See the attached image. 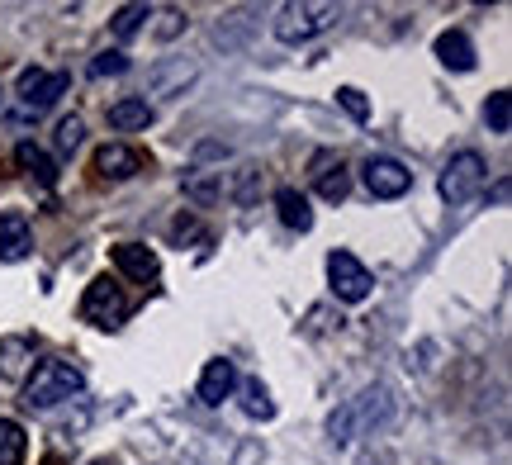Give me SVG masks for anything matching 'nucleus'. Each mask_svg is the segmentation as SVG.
<instances>
[{"label":"nucleus","mask_w":512,"mask_h":465,"mask_svg":"<svg viewBox=\"0 0 512 465\" xmlns=\"http://www.w3.org/2000/svg\"><path fill=\"white\" fill-rule=\"evenodd\" d=\"M86 390V375L76 371L72 361H38L34 375L24 380V404L29 409H57V404H72Z\"/></svg>","instance_id":"1"},{"label":"nucleus","mask_w":512,"mask_h":465,"mask_svg":"<svg viewBox=\"0 0 512 465\" xmlns=\"http://www.w3.org/2000/svg\"><path fill=\"white\" fill-rule=\"evenodd\" d=\"M181 29H185V10H166L162 24H157V34H162V38H176Z\"/></svg>","instance_id":"29"},{"label":"nucleus","mask_w":512,"mask_h":465,"mask_svg":"<svg viewBox=\"0 0 512 465\" xmlns=\"http://www.w3.org/2000/svg\"><path fill=\"white\" fill-rule=\"evenodd\" d=\"M29 456V432L15 418H0V465H24Z\"/></svg>","instance_id":"19"},{"label":"nucleus","mask_w":512,"mask_h":465,"mask_svg":"<svg viewBox=\"0 0 512 465\" xmlns=\"http://www.w3.org/2000/svg\"><path fill=\"white\" fill-rule=\"evenodd\" d=\"M484 176H489V167H484V157H479V152H456V157L446 162V171H441V181H437L441 200L465 205V200L484 186Z\"/></svg>","instance_id":"4"},{"label":"nucleus","mask_w":512,"mask_h":465,"mask_svg":"<svg viewBox=\"0 0 512 465\" xmlns=\"http://www.w3.org/2000/svg\"><path fill=\"white\" fill-rule=\"evenodd\" d=\"M29 361H34V342L29 337H5L0 342V380H24Z\"/></svg>","instance_id":"15"},{"label":"nucleus","mask_w":512,"mask_h":465,"mask_svg":"<svg viewBox=\"0 0 512 465\" xmlns=\"http://www.w3.org/2000/svg\"><path fill=\"white\" fill-rule=\"evenodd\" d=\"M119 72H128V57L124 53H100L91 62V76H119Z\"/></svg>","instance_id":"28"},{"label":"nucleus","mask_w":512,"mask_h":465,"mask_svg":"<svg viewBox=\"0 0 512 465\" xmlns=\"http://www.w3.org/2000/svg\"><path fill=\"white\" fill-rule=\"evenodd\" d=\"M181 190L190 195V200H195V205H204V209H209L223 195L219 176H214V171H204V167H190V171H185V176H181Z\"/></svg>","instance_id":"17"},{"label":"nucleus","mask_w":512,"mask_h":465,"mask_svg":"<svg viewBox=\"0 0 512 465\" xmlns=\"http://www.w3.org/2000/svg\"><path fill=\"white\" fill-rule=\"evenodd\" d=\"M242 413H247V418H261V423L275 418V399L261 380H242Z\"/></svg>","instance_id":"22"},{"label":"nucleus","mask_w":512,"mask_h":465,"mask_svg":"<svg viewBox=\"0 0 512 465\" xmlns=\"http://www.w3.org/2000/svg\"><path fill=\"white\" fill-rule=\"evenodd\" d=\"M328 280H332V295L342 299V304H361V299H370V290H375V276H370L351 252H332Z\"/></svg>","instance_id":"6"},{"label":"nucleus","mask_w":512,"mask_h":465,"mask_svg":"<svg viewBox=\"0 0 512 465\" xmlns=\"http://www.w3.org/2000/svg\"><path fill=\"white\" fill-rule=\"evenodd\" d=\"M81 318H86V323H95V328H119V323L128 318L124 290H119L110 276L91 280V290H86V299H81Z\"/></svg>","instance_id":"5"},{"label":"nucleus","mask_w":512,"mask_h":465,"mask_svg":"<svg viewBox=\"0 0 512 465\" xmlns=\"http://www.w3.org/2000/svg\"><path fill=\"white\" fill-rule=\"evenodd\" d=\"M275 214H280V224L294 228V233H309V228H313L309 200H304V195H299L294 186H280V190H275Z\"/></svg>","instance_id":"14"},{"label":"nucleus","mask_w":512,"mask_h":465,"mask_svg":"<svg viewBox=\"0 0 512 465\" xmlns=\"http://www.w3.org/2000/svg\"><path fill=\"white\" fill-rule=\"evenodd\" d=\"M337 19H342V5H328V0H290V5L275 10V38L280 43H309V38L328 34Z\"/></svg>","instance_id":"3"},{"label":"nucleus","mask_w":512,"mask_h":465,"mask_svg":"<svg viewBox=\"0 0 512 465\" xmlns=\"http://www.w3.org/2000/svg\"><path fill=\"white\" fill-rule=\"evenodd\" d=\"M147 19H152V5H119L110 29H114V38H133L147 29Z\"/></svg>","instance_id":"23"},{"label":"nucleus","mask_w":512,"mask_h":465,"mask_svg":"<svg viewBox=\"0 0 512 465\" xmlns=\"http://www.w3.org/2000/svg\"><path fill=\"white\" fill-rule=\"evenodd\" d=\"M91 465H114V461H105V456H100V461H91Z\"/></svg>","instance_id":"30"},{"label":"nucleus","mask_w":512,"mask_h":465,"mask_svg":"<svg viewBox=\"0 0 512 465\" xmlns=\"http://www.w3.org/2000/svg\"><path fill=\"white\" fill-rule=\"evenodd\" d=\"M437 57L441 67H451V72H475V43L460 34V29H446V34H437Z\"/></svg>","instance_id":"13"},{"label":"nucleus","mask_w":512,"mask_h":465,"mask_svg":"<svg viewBox=\"0 0 512 465\" xmlns=\"http://www.w3.org/2000/svg\"><path fill=\"white\" fill-rule=\"evenodd\" d=\"M34 252V233H29V219L19 209H5L0 214V261H24Z\"/></svg>","instance_id":"10"},{"label":"nucleus","mask_w":512,"mask_h":465,"mask_svg":"<svg viewBox=\"0 0 512 465\" xmlns=\"http://www.w3.org/2000/svg\"><path fill=\"white\" fill-rule=\"evenodd\" d=\"M147 124H152V105L147 100H114L110 105V129L133 133V129H147Z\"/></svg>","instance_id":"16"},{"label":"nucleus","mask_w":512,"mask_h":465,"mask_svg":"<svg viewBox=\"0 0 512 465\" xmlns=\"http://www.w3.org/2000/svg\"><path fill=\"white\" fill-rule=\"evenodd\" d=\"M81 143H86V124H81L76 114H67V119L57 124V148H62V152H76Z\"/></svg>","instance_id":"25"},{"label":"nucleus","mask_w":512,"mask_h":465,"mask_svg":"<svg viewBox=\"0 0 512 465\" xmlns=\"http://www.w3.org/2000/svg\"><path fill=\"white\" fill-rule=\"evenodd\" d=\"M233 390H238V366H233V361H223V356H214V361L204 366V375H200V404L219 409Z\"/></svg>","instance_id":"11"},{"label":"nucleus","mask_w":512,"mask_h":465,"mask_svg":"<svg viewBox=\"0 0 512 465\" xmlns=\"http://www.w3.org/2000/svg\"><path fill=\"white\" fill-rule=\"evenodd\" d=\"M384 418H389V385H366L356 399H347L342 409L332 413L328 432H332V442H356V437H366Z\"/></svg>","instance_id":"2"},{"label":"nucleus","mask_w":512,"mask_h":465,"mask_svg":"<svg viewBox=\"0 0 512 465\" xmlns=\"http://www.w3.org/2000/svg\"><path fill=\"white\" fill-rule=\"evenodd\" d=\"M95 171L105 176V181H128V176H138L143 171V157L124 143H105V148L95 152Z\"/></svg>","instance_id":"12"},{"label":"nucleus","mask_w":512,"mask_h":465,"mask_svg":"<svg viewBox=\"0 0 512 465\" xmlns=\"http://www.w3.org/2000/svg\"><path fill=\"white\" fill-rule=\"evenodd\" d=\"M361 176H366V190L375 200H399L413 186V171L403 167V162H394V157H370L366 167H361Z\"/></svg>","instance_id":"7"},{"label":"nucleus","mask_w":512,"mask_h":465,"mask_svg":"<svg viewBox=\"0 0 512 465\" xmlns=\"http://www.w3.org/2000/svg\"><path fill=\"white\" fill-rule=\"evenodd\" d=\"M67 86H72V76L67 72H43V67H29V72L19 76V100H24L34 114H43L48 105H57V95H67Z\"/></svg>","instance_id":"8"},{"label":"nucleus","mask_w":512,"mask_h":465,"mask_svg":"<svg viewBox=\"0 0 512 465\" xmlns=\"http://www.w3.org/2000/svg\"><path fill=\"white\" fill-rule=\"evenodd\" d=\"M110 257H114V271H119V276H128V280H143V285H147V280L162 276V261H157V252H152V247H143V242H119Z\"/></svg>","instance_id":"9"},{"label":"nucleus","mask_w":512,"mask_h":465,"mask_svg":"<svg viewBox=\"0 0 512 465\" xmlns=\"http://www.w3.org/2000/svg\"><path fill=\"white\" fill-rule=\"evenodd\" d=\"M337 105H342L351 119H370V100L356 91V86H342V91H337Z\"/></svg>","instance_id":"26"},{"label":"nucleus","mask_w":512,"mask_h":465,"mask_svg":"<svg viewBox=\"0 0 512 465\" xmlns=\"http://www.w3.org/2000/svg\"><path fill=\"white\" fill-rule=\"evenodd\" d=\"M256 195H261V167L242 162V167L233 171V181H228V200H233V205H256Z\"/></svg>","instance_id":"21"},{"label":"nucleus","mask_w":512,"mask_h":465,"mask_svg":"<svg viewBox=\"0 0 512 465\" xmlns=\"http://www.w3.org/2000/svg\"><path fill=\"white\" fill-rule=\"evenodd\" d=\"M190 81H195V67L185 62V67H176V72L157 76V81H152V95H171V86H190Z\"/></svg>","instance_id":"27"},{"label":"nucleus","mask_w":512,"mask_h":465,"mask_svg":"<svg viewBox=\"0 0 512 465\" xmlns=\"http://www.w3.org/2000/svg\"><path fill=\"white\" fill-rule=\"evenodd\" d=\"M318 195H323V200H328V205H337V200H347V190H351V176H347V167H342V162H337V167H332L328 157H318Z\"/></svg>","instance_id":"20"},{"label":"nucleus","mask_w":512,"mask_h":465,"mask_svg":"<svg viewBox=\"0 0 512 465\" xmlns=\"http://www.w3.org/2000/svg\"><path fill=\"white\" fill-rule=\"evenodd\" d=\"M15 162H19L24 171H29L34 181H43V186H57V167H53V157H48L43 148H38V143H19V148H15Z\"/></svg>","instance_id":"18"},{"label":"nucleus","mask_w":512,"mask_h":465,"mask_svg":"<svg viewBox=\"0 0 512 465\" xmlns=\"http://www.w3.org/2000/svg\"><path fill=\"white\" fill-rule=\"evenodd\" d=\"M484 119H489V129H494V133H508L512 129V100H508V91H494V95H489Z\"/></svg>","instance_id":"24"}]
</instances>
